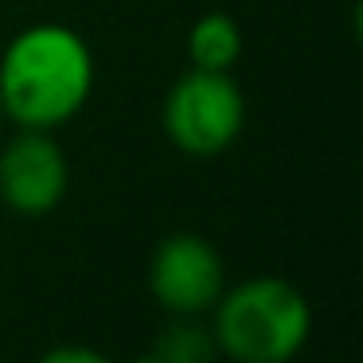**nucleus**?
I'll list each match as a JSON object with an SVG mask.
<instances>
[{
  "instance_id": "obj_3",
  "label": "nucleus",
  "mask_w": 363,
  "mask_h": 363,
  "mask_svg": "<svg viewBox=\"0 0 363 363\" xmlns=\"http://www.w3.org/2000/svg\"><path fill=\"white\" fill-rule=\"evenodd\" d=\"M164 137L188 157H215L230 149L246 125V98L230 71H199L172 82L160 110Z\"/></svg>"
},
{
  "instance_id": "obj_4",
  "label": "nucleus",
  "mask_w": 363,
  "mask_h": 363,
  "mask_svg": "<svg viewBox=\"0 0 363 363\" xmlns=\"http://www.w3.org/2000/svg\"><path fill=\"white\" fill-rule=\"evenodd\" d=\"M149 289L168 316H203L227 289V269L207 238L180 230L152 250Z\"/></svg>"
},
{
  "instance_id": "obj_10",
  "label": "nucleus",
  "mask_w": 363,
  "mask_h": 363,
  "mask_svg": "<svg viewBox=\"0 0 363 363\" xmlns=\"http://www.w3.org/2000/svg\"><path fill=\"white\" fill-rule=\"evenodd\" d=\"M0 121H4V110H0Z\"/></svg>"
},
{
  "instance_id": "obj_5",
  "label": "nucleus",
  "mask_w": 363,
  "mask_h": 363,
  "mask_svg": "<svg viewBox=\"0 0 363 363\" xmlns=\"http://www.w3.org/2000/svg\"><path fill=\"white\" fill-rule=\"evenodd\" d=\"M71 172L48 129H20L0 149V199L16 215H48L63 203Z\"/></svg>"
},
{
  "instance_id": "obj_1",
  "label": "nucleus",
  "mask_w": 363,
  "mask_h": 363,
  "mask_svg": "<svg viewBox=\"0 0 363 363\" xmlns=\"http://www.w3.org/2000/svg\"><path fill=\"white\" fill-rule=\"evenodd\" d=\"M94 90V55L67 24H32L0 55V110L20 129H59Z\"/></svg>"
},
{
  "instance_id": "obj_2",
  "label": "nucleus",
  "mask_w": 363,
  "mask_h": 363,
  "mask_svg": "<svg viewBox=\"0 0 363 363\" xmlns=\"http://www.w3.org/2000/svg\"><path fill=\"white\" fill-rule=\"evenodd\" d=\"M211 336L235 363H289L313 336V308L285 277H246L211 305Z\"/></svg>"
},
{
  "instance_id": "obj_9",
  "label": "nucleus",
  "mask_w": 363,
  "mask_h": 363,
  "mask_svg": "<svg viewBox=\"0 0 363 363\" xmlns=\"http://www.w3.org/2000/svg\"><path fill=\"white\" fill-rule=\"evenodd\" d=\"M129 363H160V359H157V355L149 352V355H137V359H129Z\"/></svg>"
},
{
  "instance_id": "obj_7",
  "label": "nucleus",
  "mask_w": 363,
  "mask_h": 363,
  "mask_svg": "<svg viewBox=\"0 0 363 363\" xmlns=\"http://www.w3.org/2000/svg\"><path fill=\"white\" fill-rule=\"evenodd\" d=\"M152 355L160 363H215L219 347H215L211 328L196 324V316H172L152 344Z\"/></svg>"
},
{
  "instance_id": "obj_8",
  "label": "nucleus",
  "mask_w": 363,
  "mask_h": 363,
  "mask_svg": "<svg viewBox=\"0 0 363 363\" xmlns=\"http://www.w3.org/2000/svg\"><path fill=\"white\" fill-rule=\"evenodd\" d=\"M35 363H113L106 352L98 347H86V344H59L51 352H43Z\"/></svg>"
},
{
  "instance_id": "obj_6",
  "label": "nucleus",
  "mask_w": 363,
  "mask_h": 363,
  "mask_svg": "<svg viewBox=\"0 0 363 363\" xmlns=\"http://www.w3.org/2000/svg\"><path fill=\"white\" fill-rule=\"evenodd\" d=\"M188 59L199 71H230L242 59V28L227 12H207L188 32Z\"/></svg>"
}]
</instances>
